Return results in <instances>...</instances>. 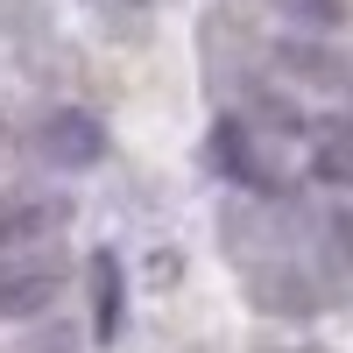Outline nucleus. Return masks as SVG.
<instances>
[{"instance_id":"1","label":"nucleus","mask_w":353,"mask_h":353,"mask_svg":"<svg viewBox=\"0 0 353 353\" xmlns=\"http://www.w3.org/2000/svg\"><path fill=\"white\" fill-rule=\"evenodd\" d=\"M64 290H71V269L57 254H14V261H0V318H14V325L57 311Z\"/></svg>"},{"instance_id":"2","label":"nucleus","mask_w":353,"mask_h":353,"mask_svg":"<svg viewBox=\"0 0 353 353\" xmlns=\"http://www.w3.org/2000/svg\"><path fill=\"white\" fill-rule=\"evenodd\" d=\"M64 219H71V198H57V191H14V198H0V261L43 254Z\"/></svg>"},{"instance_id":"3","label":"nucleus","mask_w":353,"mask_h":353,"mask_svg":"<svg viewBox=\"0 0 353 353\" xmlns=\"http://www.w3.org/2000/svg\"><path fill=\"white\" fill-rule=\"evenodd\" d=\"M36 149H43V163H57V170H99V163H106V128H99L85 106H57V113H43Z\"/></svg>"},{"instance_id":"4","label":"nucleus","mask_w":353,"mask_h":353,"mask_svg":"<svg viewBox=\"0 0 353 353\" xmlns=\"http://www.w3.org/2000/svg\"><path fill=\"white\" fill-rule=\"evenodd\" d=\"M212 170L241 191H269V163H261V134L248 121H219L212 128Z\"/></svg>"},{"instance_id":"5","label":"nucleus","mask_w":353,"mask_h":353,"mask_svg":"<svg viewBox=\"0 0 353 353\" xmlns=\"http://www.w3.org/2000/svg\"><path fill=\"white\" fill-rule=\"evenodd\" d=\"M121 325H128V276H121V254L99 248L92 254V339L113 346Z\"/></svg>"},{"instance_id":"6","label":"nucleus","mask_w":353,"mask_h":353,"mask_svg":"<svg viewBox=\"0 0 353 353\" xmlns=\"http://www.w3.org/2000/svg\"><path fill=\"white\" fill-rule=\"evenodd\" d=\"M311 176L332 191H353V121H311Z\"/></svg>"},{"instance_id":"7","label":"nucleus","mask_w":353,"mask_h":353,"mask_svg":"<svg viewBox=\"0 0 353 353\" xmlns=\"http://www.w3.org/2000/svg\"><path fill=\"white\" fill-rule=\"evenodd\" d=\"M283 14L297 21V28H311V36H332V28L346 21V8H339V0H283Z\"/></svg>"}]
</instances>
